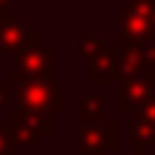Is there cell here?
I'll use <instances>...</instances> for the list:
<instances>
[{
    "instance_id": "1",
    "label": "cell",
    "mask_w": 155,
    "mask_h": 155,
    "mask_svg": "<svg viewBox=\"0 0 155 155\" xmlns=\"http://www.w3.org/2000/svg\"><path fill=\"white\" fill-rule=\"evenodd\" d=\"M12 106L17 109H35V112H61L63 109V95L61 86L52 83L49 78H32L20 81L12 89Z\"/></svg>"
},
{
    "instance_id": "2",
    "label": "cell",
    "mask_w": 155,
    "mask_h": 155,
    "mask_svg": "<svg viewBox=\"0 0 155 155\" xmlns=\"http://www.w3.org/2000/svg\"><path fill=\"white\" fill-rule=\"evenodd\" d=\"M6 132L15 144L35 150L40 144V138L52 135V112H35V109L12 106V124H6Z\"/></svg>"
},
{
    "instance_id": "3",
    "label": "cell",
    "mask_w": 155,
    "mask_h": 155,
    "mask_svg": "<svg viewBox=\"0 0 155 155\" xmlns=\"http://www.w3.org/2000/svg\"><path fill=\"white\" fill-rule=\"evenodd\" d=\"M52 69V52L49 46H40L38 38H29V46H23L15 61V83L32 81V78H46Z\"/></svg>"
},
{
    "instance_id": "4",
    "label": "cell",
    "mask_w": 155,
    "mask_h": 155,
    "mask_svg": "<svg viewBox=\"0 0 155 155\" xmlns=\"http://www.w3.org/2000/svg\"><path fill=\"white\" fill-rule=\"evenodd\" d=\"M118 147V127L115 124H89L78 138L81 155H106Z\"/></svg>"
},
{
    "instance_id": "5",
    "label": "cell",
    "mask_w": 155,
    "mask_h": 155,
    "mask_svg": "<svg viewBox=\"0 0 155 155\" xmlns=\"http://www.w3.org/2000/svg\"><path fill=\"white\" fill-rule=\"evenodd\" d=\"M150 98H152V81H147L141 75H129L121 83V89H118V109L121 112H135Z\"/></svg>"
},
{
    "instance_id": "6",
    "label": "cell",
    "mask_w": 155,
    "mask_h": 155,
    "mask_svg": "<svg viewBox=\"0 0 155 155\" xmlns=\"http://www.w3.org/2000/svg\"><path fill=\"white\" fill-rule=\"evenodd\" d=\"M121 63H118V55H112L109 49H104L98 58H92V72H89V81L98 83V86H106V83H115L121 78Z\"/></svg>"
},
{
    "instance_id": "7",
    "label": "cell",
    "mask_w": 155,
    "mask_h": 155,
    "mask_svg": "<svg viewBox=\"0 0 155 155\" xmlns=\"http://www.w3.org/2000/svg\"><path fill=\"white\" fill-rule=\"evenodd\" d=\"M29 38H32V35L23 32V26L17 20H9V23L0 26V49L3 52H17L23 46V40H29Z\"/></svg>"
},
{
    "instance_id": "8",
    "label": "cell",
    "mask_w": 155,
    "mask_h": 155,
    "mask_svg": "<svg viewBox=\"0 0 155 155\" xmlns=\"http://www.w3.org/2000/svg\"><path fill=\"white\" fill-rule=\"evenodd\" d=\"M78 118L83 127L104 121V98H81L78 101Z\"/></svg>"
},
{
    "instance_id": "9",
    "label": "cell",
    "mask_w": 155,
    "mask_h": 155,
    "mask_svg": "<svg viewBox=\"0 0 155 155\" xmlns=\"http://www.w3.org/2000/svg\"><path fill=\"white\" fill-rule=\"evenodd\" d=\"M135 124H144V127L155 129V95L147 101V104H141L138 109H135Z\"/></svg>"
},
{
    "instance_id": "10",
    "label": "cell",
    "mask_w": 155,
    "mask_h": 155,
    "mask_svg": "<svg viewBox=\"0 0 155 155\" xmlns=\"http://www.w3.org/2000/svg\"><path fill=\"white\" fill-rule=\"evenodd\" d=\"M101 38L95 35V38H86V35H81V55L83 58H98L101 55Z\"/></svg>"
},
{
    "instance_id": "11",
    "label": "cell",
    "mask_w": 155,
    "mask_h": 155,
    "mask_svg": "<svg viewBox=\"0 0 155 155\" xmlns=\"http://www.w3.org/2000/svg\"><path fill=\"white\" fill-rule=\"evenodd\" d=\"M141 75H144L147 81L155 83V46L144 52V66H141Z\"/></svg>"
},
{
    "instance_id": "12",
    "label": "cell",
    "mask_w": 155,
    "mask_h": 155,
    "mask_svg": "<svg viewBox=\"0 0 155 155\" xmlns=\"http://www.w3.org/2000/svg\"><path fill=\"white\" fill-rule=\"evenodd\" d=\"M15 152V141L6 132V124H0V155H12Z\"/></svg>"
},
{
    "instance_id": "13",
    "label": "cell",
    "mask_w": 155,
    "mask_h": 155,
    "mask_svg": "<svg viewBox=\"0 0 155 155\" xmlns=\"http://www.w3.org/2000/svg\"><path fill=\"white\" fill-rule=\"evenodd\" d=\"M12 89L15 86H9V83L0 86V115H3L6 109H12Z\"/></svg>"
},
{
    "instance_id": "14",
    "label": "cell",
    "mask_w": 155,
    "mask_h": 155,
    "mask_svg": "<svg viewBox=\"0 0 155 155\" xmlns=\"http://www.w3.org/2000/svg\"><path fill=\"white\" fill-rule=\"evenodd\" d=\"M141 155H150V152H141Z\"/></svg>"
}]
</instances>
